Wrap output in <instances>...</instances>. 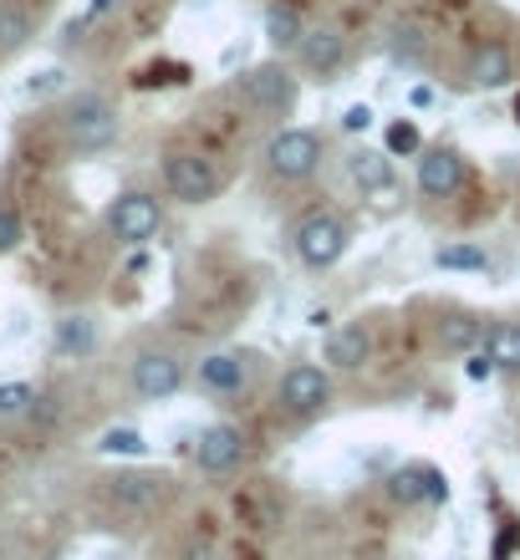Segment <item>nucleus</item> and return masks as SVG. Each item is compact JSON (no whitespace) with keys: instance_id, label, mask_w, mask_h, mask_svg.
<instances>
[{"instance_id":"2f4dec72","label":"nucleus","mask_w":520,"mask_h":560,"mask_svg":"<svg viewBox=\"0 0 520 560\" xmlns=\"http://www.w3.org/2000/svg\"><path fill=\"white\" fill-rule=\"evenodd\" d=\"M516 122H520V92H516Z\"/></svg>"},{"instance_id":"aec40b11","label":"nucleus","mask_w":520,"mask_h":560,"mask_svg":"<svg viewBox=\"0 0 520 560\" xmlns=\"http://www.w3.org/2000/svg\"><path fill=\"white\" fill-rule=\"evenodd\" d=\"M31 31H36V11L26 0H5L0 5V51H21L31 42Z\"/></svg>"},{"instance_id":"c756f323","label":"nucleus","mask_w":520,"mask_h":560,"mask_svg":"<svg viewBox=\"0 0 520 560\" xmlns=\"http://www.w3.org/2000/svg\"><path fill=\"white\" fill-rule=\"evenodd\" d=\"M343 128H347V133H368V128H372V107L368 103H353L343 113Z\"/></svg>"},{"instance_id":"393cba45","label":"nucleus","mask_w":520,"mask_h":560,"mask_svg":"<svg viewBox=\"0 0 520 560\" xmlns=\"http://www.w3.org/2000/svg\"><path fill=\"white\" fill-rule=\"evenodd\" d=\"M97 448H103V454H128V458H143V454H149L143 433H134V428H107Z\"/></svg>"},{"instance_id":"a211bd4d","label":"nucleus","mask_w":520,"mask_h":560,"mask_svg":"<svg viewBox=\"0 0 520 560\" xmlns=\"http://www.w3.org/2000/svg\"><path fill=\"white\" fill-rule=\"evenodd\" d=\"M301 36H307V21H301L297 5H291V0H270L266 5V42L276 46V51H297Z\"/></svg>"},{"instance_id":"9d476101","label":"nucleus","mask_w":520,"mask_h":560,"mask_svg":"<svg viewBox=\"0 0 520 560\" xmlns=\"http://www.w3.org/2000/svg\"><path fill=\"white\" fill-rule=\"evenodd\" d=\"M184 387V362L174 352H138L134 362V393L149 402H164Z\"/></svg>"},{"instance_id":"423d86ee","label":"nucleus","mask_w":520,"mask_h":560,"mask_svg":"<svg viewBox=\"0 0 520 560\" xmlns=\"http://www.w3.org/2000/svg\"><path fill=\"white\" fill-rule=\"evenodd\" d=\"M159 224H164V209L143 189L118 194L113 209H107V230H113V240H123V245H149V240L159 235Z\"/></svg>"},{"instance_id":"f3484780","label":"nucleus","mask_w":520,"mask_h":560,"mask_svg":"<svg viewBox=\"0 0 520 560\" xmlns=\"http://www.w3.org/2000/svg\"><path fill=\"white\" fill-rule=\"evenodd\" d=\"M199 387H205V393H220V398L240 393V387H245V362H240V352H209L205 362H199Z\"/></svg>"},{"instance_id":"5701e85b","label":"nucleus","mask_w":520,"mask_h":560,"mask_svg":"<svg viewBox=\"0 0 520 560\" xmlns=\"http://www.w3.org/2000/svg\"><path fill=\"white\" fill-rule=\"evenodd\" d=\"M434 266L439 270H490V255L479 245H439L434 250Z\"/></svg>"},{"instance_id":"6ab92c4d","label":"nucleus","mask_w":520,"mask_h":560,"mask_svg":"<svg viewBox=\"0 0 520 560\" xmlns=\"http://www.w3.org/2000/svg\"><path fill=\"white\" fill-rule=\"evenodd\" d=\"M485 352L500 372H520V322H490L485 326Z\"/></svg>"},{"instance_id":"f257e3e1","label":"nucleus","mask_w":520,"mask_h":560,"mask_svg":"<svg viewBox=\"0 0 520 560\" xmlns=\"http://www.w3.org/2000/svg\"><path fill=\"white\" fill-rule=\"evenodd\" d=\"M291 245H297V260H301L307 270H332V266H337V260L347 255L353 235H347V224L337 220L332 209H316V214H307V220L297 224Z\"/></svg>"},{"instance_id":"b1692460","label":"nucleus","mask_w":520,"mask_h":560,"mask_svg":"<svg viewBox=\"0 0 520 560\" xmlns=\"http://www.w3.org/2000/svg\"><path fill=\"white\" fill-rule=\"evenodd\" d=\"M36 408V387L31 383H0V418H26Z\"/></svg>"},{"instance_id":"4be33fe9","label":"nucleus","mask_w":520,"mask_h":560,"mask_svg":"<svg viewBox=\"0 0 520 560\" xmlns=\"http://www.w3.org/2000/svg\"><path fill=\"white\" fill-rule=\"evenodd\" d=\"M439 341H444L449 352H475V341H485V322H475L470 311H454L439 326Z\"/></svg>"},{"instance_id":"f03ea898","label":"nucleus","mask_w":520,"mask_h":560,"mask_svg":"<svg viewBox=\"0 0 520 560\" xmlns=\"http://www.w3.org/2000/svg\"><path fill=\"white\" fill-rule=\"evenodd\" d=\"M240 103L251 107L255 118H291L297 113V77L286 72L281 61H266V67L240 77Z\"/></svg>"},{"instance_id":"ddd939ff","label":"nucleus","mask_w":520,"mask_h":560,"mask_svg":"<svg viewBox=\"0 0 520 560\" xmlns=\"http://www.w3.org/2000/svg\"><path fill=\"white\" fill-rule=\"evenodd\" d=\"M107 494L123 504V510H153L174 494V479L169 474H118L107 479Z\"/></svg>"},{"instance_id":"a878e982","label":"nucleus","mask_w":520,"mask_h":560,"mask_svg":"<svg viewBox=\"0 0 520 560\" xmlns=\"http://www.w3.org/2000/svg\"><path fill=\"white\" fill-rule=\"evenodd\" d=\"M383 148H388V153H418V148H424V138H418V122H408V118L388 122Z\"/></svg>"},{"instance_id":"4468645a","label":"nucleus","mask_w":520,"mask_h":560,"mask_svg":"<svg viewBox=\"0 0 520 560\" xmlns=\"http://www.w3.org/2000/svg\"><path fill=\"white\" fill-rule=\"evenodd\" d=\"M368 357H372V331L368 326L362 322L332 326V337H327V368L332 372H357Z\"/></svg>"},{"instance_id":"c85d7f7f","label":"nucleus","mask_w":520,"mask_h":560,"mask_svg":"<svg viewBox=\"0 0 520 560\" xmlns=\"http://www.w3.org/2000/svg\"><path fill=\"white\" fill-rule=\"evenodd\" d=\"M393 36H398V42H393V57H418V46H424V31H418V26H398Z\"/></svg>"},{"instance_id":"f8f14e48","label":"nucleus","mask_w":520,"mask_h":560,"mask_svg":"<svg viewBox=\"0 0 520 560\" xmlns=\"http://www.w3.org/2000/svg\"><path fill=\"white\" fill-rule=\"evenodd\" d=\"M388 494L398 504H444L449 479H444V469H434V464H403V469L388 479Z\"/></svg>"},{"instance_id":"1a4fd4ad","label":"nucleus","mask_w":520,"mask_h":560,"mask_svg":"<svg viewBox=\"0 0 520 560\" xmlns=\"http://www.w3.org/2000/svg\"><path fill=\"white\" fill-rule=\"evenodd\" d=\"M297 67L312 77V82H337V77H343V67H347L343 31H332V26L307 31V36H301V46H297Z\"/></svg>"},{"instance_id":"7c9ffc66","label":"nucleus","mask_w":520,"mask_h":560,"mask_svg":"<svg viewBox=\"0 0 520 560\" xmlns=\"http://www.w3.org/2000/svg\"><path fill=\"white\" fill-rule=\"evenodd\" d=\"M57 82H61V72H42V77H36V82H31V92H51V88H57Z\"/></svg>"},{"instance_id":"412c9836","label":"nucleus","mask_w":520,"mask_h":560,"mask_svg":"<svg viewBox=\"0 0 520 560\" xmlns=\"http://www.w3.org/2000/svg\"><path fill=\"white\" fill-rule=\"evenodd\" d=\"M97 347V322L92 316H61L57 322V352L61 357H88Z\"/></svg>"},{"instance_id":"2eb2a0df","label":"nucleus","mask_w":520,"mask_h":560,"mask_svg":"<svg viewBox=\"0 0 520 560\" xmlns=\"http://www.w3.org/2000/svg\"><path fill=\"white\" fill-rule=\"evenodd\" d=\"M470 82L475 88H510L516 82V57L506 42H479L470 51Z\"/></svg>"},{"instance_id":"39448f33","label":"nucleus","mask_w":520,"mask_h":560,"mask_svg":"<svg viewBox=\"0 0 520 560\" xmlns=\"http://www.w3.org/2000/svg\"><path fill=\"white\" fill-rule=\"evenodd\" d=\"M164 184L178 205H209V199H220V189H224L220 168H215V159H205V153H169Z\"/></svg>"},{"instance_id":"20e7f679","label":"nucleus","mask_w":520,"mask_h":560,"mask_svg":"<svg viewBox=\"0 0 520 560\" xmlns=\"http://www.w3.org/2000/svg\"><path fill=\"white\" fill-rule=\"evenodd\" d=\"M113 138H118V107L107 103V97H97V92H82L67 107V143L77 153H103Z\"/></svg>"},{"instance_id":"bb28decb","label":"nucleus","mask_w":520,"mask_h":560,"mask_svg":"<svg viewBox=\"0 0 520 560\" xmlns=\"http://www.w3.org/2000/svg\"><path fill=\"white\" fill-rule=\"evenodd\" d=\"M21 240H26V224H21V214H15L11 205H0V255H11Z\"/></svg>"},{"instance_id":"9b49d317","label":"nucleus","mask_w":520,"mask_h":560,"mask_svg":"<svg viewBox=\"0 0 520 560\" xmlns=\"http://www.w3.org/2000/svg\"><path fill=\"white\" fill-rule=\"evenodd\" d=\"M240 458H245V433L235 423H209L194 443V464L205 474H230L240 469Z\"/></svg>"},{"instance_id":"cd10ccee","label":"nucleus","mask_w":520,"mask_h":560,"mask_svg":"<svg viewBox=\"0 0 520 560\" xmlns=\"http://www.w3.org/2000/svg\"><path fill=\"white\" fill-rule=\"evenodd\" d=\"M495 362H490V352H485V347H479V352H470V362H464V377H470V383H485V377H495Z\"/></svg>"},{"instance_id":"6e6552de","label":"nucleus","mask_w":520,"mask_h":560,"mask_svg":"<svg viewBox=\"0 0 520 560\" xmlns=\"http://www.w3.org/2000/svg\"><path fill=\"white\" fill-rule=\"evenodd\" d=\"M464 189V153L449 143H434L418 153V194L424 199H449Z\"/></svg>"},{"instance_id":"dca6fc26","label":"nucleus","mask_w":520,"mask_h":560,"mask_svg":"<svg viewBox=\"0 0 520 560\" xmlns=\"http://www.w3.org/2000/svg\"><path fill=\"white\" fill-rule=\"evenodd\" d=\"M347 178H353L362 194L393 189V163H388V148H353V153H347Z\"/></svg>"},{"instance_id":"7ed1b4c3","label":"nucleus","mask_w":520,"mask_h":560,"mask_svg":"<svg viewBox=\"0 0 520 560\" xmlns=\"http://www.w3.org/2000/svg\"><path fill=\"white\" fill-rule=\"evenodd\" d=\"M266 168H270V178H281V184L312 178L316 168H322V138H316L312 128H281V133H270Z\"/></svg>"},{"instance_id":"0eeeda50","label":"nucleus","mask_w":520,"mask_h":560,"mask_svg":"<svg viewBox=\"0 0 520 560\" xmlns=\"http://www.w3.org/2000/svg\"><path fill=\"white\" fill-rule=\"evenodd\" d=\"M332 402V377L327 368H316V362H291L281 372V408L297 418H312L322 413Z\"/></svg>"}]
</instances>
